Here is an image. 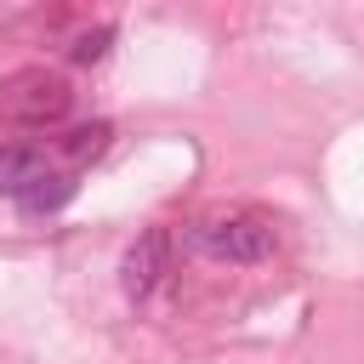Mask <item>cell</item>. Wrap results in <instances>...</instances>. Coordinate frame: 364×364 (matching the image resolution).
<instances>
[{
    "label": "cell",
    "mask_w": 364,
    "mask_h": 364,
    "mask_svg": "<svg viewBox=\"0 0 364 364\" xmlns=\"http://www.w3.org/2000/svg\"><path fill=\"white\" fill-rule=\"evenodd\" d=\"M68 102H74V91L51 68H17V74L0 80V119L28 125V131L34 125H57L68 114Z\"/></svg>",
    "instance_id": "1"
},
{
    "label": "cell",
    "mask_w": 364,
    "mask_h": 364,
    "mask_svg": "<svg viewBox=\"0 0 364 364\" xmlns=\"http://www.w3.org/2000/svg\"><path fill=\"white\" fill-rule=\"evenodd\" d=\"M193 250L210 256V262H233V267H256L273 256V228L262 216H210V222H193Z\"/></svg>",
    "instance_id": "2"
},
{
    "label": "cell",
    "mask_w": 364,
    "mask_h": 364,
    "mask_svg": "<svg viewBox=\"0 0 364 364\" xmlns=\"http://www.w3.org/2000/svg\"><path fill=\"white\" fill-rule=\"evenodd\" d=\"M165 273H171V233H165V228H142V233L131 239L125 262H119V284H125V296H131V301H148V296L159 290Z\"/></svg>",
    "instance_id": "3"
},
{
    "label": "cell",
    "mask_w": 364,
    "mask_h": 364,
    "mask_svg": "<svg viewBox=\"0 0 364 364\" xmlns=\"http://www.w3.org/2000/svg\"><path fill=\"white\" fill-rule=\"evenodd\" d=\"M40 176H46V159H40L34 148H11V142H0V193L23 199Z\"/></svg>",
    "instance_id": "4"
},
{
    "label": "cell",
    "mask_w": 364,
    "mask_h": 364,
    "mask_svg": "<svg viewBox=\"0 0 364 364\" xmlns=\"http://www.w3.org/2000/svg\"><path fill=\"white\" fill-rule=\"evenodd\" d=\"M108 136H114V125H108V119H91V125H80V131L63 136V154H68V159H97V154L108 148Z\"/></svg>",
    "instance_id": "5"
},
{
    "label": "cell",
    "mask_w": 364,
    "mask_h": 364,
    "mask_svg": "<svg viewBox=\"0 0 364 364\" xmlns=\"http://www.w3.org/2000/svg\"><path fill=\"white\" fill-rule=\"evenodd\" d=\"M68 193H74V182H68V176H51V171H46V176H40V182H34V188H28V193H23L17 205H23V210H57V205H63Z\"/></svg>",
    "instance_id": "6"
},
{
    "label": "cell",
    "mask_w": 364,
    "mask_h": 364,
    "mask_svg": "<svg viewBox=\"0 0 364 364\" xmlns=\"http://www.w3.org/2000/svg\"><path fill=\"white\" fill-rule=\"evenodd\" d=\"M108 46H114V28H91V34H80V40L68 46V57H74V63H102Z\"/></svg>",
    "instance_id": "7"
}]
</instances>
